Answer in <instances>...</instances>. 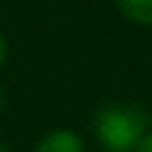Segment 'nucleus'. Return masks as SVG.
Returning a JSON list of instances; mask_svg holds the SVG:
<instances>
[{"label": "nucleus", "mask_w": 152, "mask_h": 152, "mask_svg": "<svg viewBox=\"0 0 152 152\" xmlns=\"http://www.w3.org/2000/svg\"><path fill=\"white\" fill-rule=\"evenodd\" d=\"M0 152H10V147H7V145H5L2 140H0Z\"/></svg>", "instance_id": "7"}, {"label": "nucleus", "mask_w": 152, "mask_h": 152, "mask_svg": "<svg viewBox=\"0 0 152 152\" xmlns=\"http://www.w3.org/2000/svg\"><path fill=\"white\" fill-rule=\"evenodd\" d=\"M93 131L107 152H133L150 131V114L138 104L112 102L95 114Z\"/></svg>", "instance_id": "1"}, {"label": "nucleus", "mask_w": 152, "mask_h": 152, "mask_svg": "<svg viewBox=\"0 0 152 152\" xmlns=\"http://www.w3.org/2000/svg\"><path fill=\"white\" fill-rule=\"evenodd\" d=\"M7 109V93L2 90V86H0V114Z\"/></svg>", "instance_id": "6"}, {"label": "nucleus", "mask_w": 152, "mask_h": 152, "mask_svg": "<svg viewBox=\"0 0 152 152\" xmlns=\"http://www.w3.org/2000/svg\"><path fill=\"white\" fill-rule=\"evenodd\" d=\"M133 152H152V131H147V133L140 138V142L135 145Z\"/></svg>", "instance_id": "5"}, {"label": "nucleus", "mask_w": 152, "mask_h": 152, "mask_svg": "<svg viewBox=\"0 0 152 152\" xmlns=\"http://www.w3.org/2000/svg\"><path fill=\"white\" fill-rule=\"evenodd\" d=\"M119 14L135 26L152 28V0H114Z\"/></svg>", "instance_id": "3"}, {"label": "nucleus", "mask_w": 152, "mask_h": 152, "mask_svg": "<svg viewBox=\"0 0 152 152\" xmlns=\"http://www.w3.org/2000/svg\"><path fill=\"white\" fill-rule=\"evenodd\" d=\"M7 57H10V43H7V36L0 31V71L7 64Z\"/></svg>", "instance_id": "4"}, {"label": "nucleus", "mask_w": 152, "mask_h": 152, "mask_svg": "<svg viewBox=\"0 0 152 152\" xmlns=\"http://www.w3.org/2000/svg\"><path fill=\"white\" fill-rule=\"evenodd\" d=\"M33 152H86V142L74 128H52L36 142Z\"/></svg>", "instance_id": "2"}]
</instances>
